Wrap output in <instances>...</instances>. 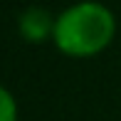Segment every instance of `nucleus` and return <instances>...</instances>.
Segmentation results:
<instances>
[{
	"label": "nucleus",
	"instance_id": "obj_1",
	"mask_svg": "<svg viewBox=\"0 0 121 121\" xmlns=\"http://www.w3.org/2000/svg\"><path fill=\"white\" fill-rule=\"evenodd\" d=\"M116 35V15L96 0H82L57 15L52 42L67 57L86 59L104 52Z\"/></svg>",
	"mask_w": 121,
	"mask_h": 121
},
{
	"label": "nucleus",
	"instance_id": "obj_2",
	"mask_svg": "<svg viewBox=\"0 0 121 121\" xmlns=\"http://www.w3.org/2000/svg\"><path fill=\"white\" fill-rule=\"evenodd\" d=\"M54 17L49 10L40 8V5H32V8H25L17 17V32L25 42L30 45H42V42L52 40L54 35Z\"/></svg>",
	"mask_w": 121,
	"mask_h": 121
},
{
	"label": "nucleus",
	"instance_id": "obj_3",
	"mask_svg": "<svg viewBox=\"0 0 121 121\" xmlns=\"http://www.w3.org/2000/svg\"><path fill=\"white\" fill-rule=\"evenodd\" d=\"M0 121H17V101L3 84H0Z\"/></svg>",
	"mask_w": 121,
	"mask_h": 121
}]
</instances>
